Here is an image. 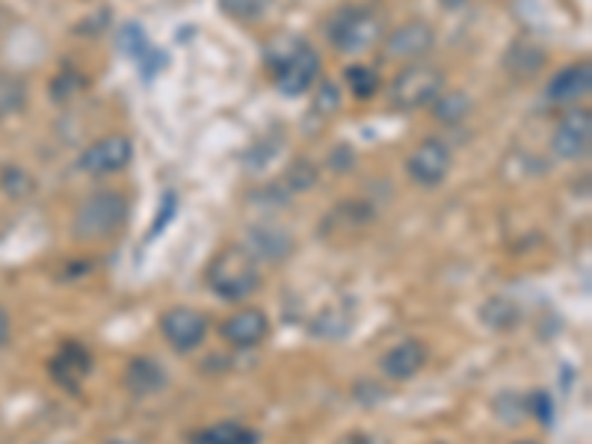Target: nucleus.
Returning a JSON list of instances; mask_svg holds the SVG:
<instances>
[{
  "label": "nucleus",
  "mask_w": 592,
  "mask_h": 444,
  "mask_svg": "<svg viewBox=\"0 0 592 444\" xmlns=\"http://www.w3.org/2000/svg\"><path fill=\"white\" fill-rule=\"evenodd\" d=\"M433 110H436V116L442 119V122H462L465 116L471 114V101L468 96H462V92H442V96L433 101Z\"/></svg>",
  "instance_id": "nucleus-21"
},
{
  "label": "nucleus",
  "mask_w": 592,
  "mask_h": 444,
  "mask_svg": "<svg viewBox=\"0 0 592 444\" xmlns=\"http://www.w3.org/2000/svg\"><path fill=\"white\" fill-rule=\"evenodd\" d=\"M219 335H223L228 347L253 349L258 344H264V338L270 335V320H267V314L262 308H244V312L231 314L219 326Z\"/></svg>",
  "instance_id": "nucleus-12"
},
{
  "label": "nucleus",
  "mask_w": 592,
  "mask_h": 444,
  "mask_svg": "<svg viewBox=\"0 0 592 444\" xmlns=\"http://www.w3.org/2000/svg\"><path fill=\"white\" fill-rule=\"evenodd\" d=\"M169 385V374L166 367L151 356H134L125 367V388L134 394V397H155Z\"/></svg>",
  "instance_id": "nucleus-14"
},
{
  "label": "nucleus",
  "mask_w": 592,
  "mask_h": 444,
  "mask_svg": "<svg viewBox=\"0 0 592 444\" xmlns=\"http://www.w3.org/2000/svg\"><path fill=\"white\" fill-rule=\"evenodd\" d=\"M160 335L175 353H193L208 335V317L190 305H175L160 314Z\"/></svg>",
  "instance_id": "nucleus-6"
},
{
  "label": "nucleus",
  "mask_w": 592,
  "mask_h": 444,
  "mask_svg": "<svg viewBox=\"0 0 592 444\" xmlns=\"http://www.w3.org/2000/svg\"><path fill=\"white\" fill-rule=\"evenodd\" d=\"M430 362V347L418 338H406L401 344H394L383 358H379V367L383 374L394 383H406V379H415V376L427 367Z\"/></svg>",
  "instance_id": "nucleus-11"
},
{
  "label": "nucleus",
  "mask_w": 592,
  "mask_h": 444,
  "mask_svg": "<svg viewBox=\"0 0 592 444\" xmlns=\"http://www.w3.org/2000/svg\"><path fill=\"white\" fill-rule=\"evenodd\" d=\"M175 217H178V196H175L172 190H166L164 199H160V214H157L155 226L148 228L146 240H151V237H157V235H164L166 226H169Z\"/></svg>",
  "instance_id": "nucleus-23"
},
{
  "label": "nucleus",
  "mask_w": 592,
  "mask_h": 444,
  "mask_svg": "<svg viewBox=\"0 0 592 444\" xmlns=\"http://www.w3.org/2000/svg\"><path fill=\"white\" fill-rule=\"evenodd\" d=\"M344 80H347L349 92H353L358 101L374 98L376 89H379V78H376V71L367 69V66H347V69H344Z\"/></svg>",
  "instance_id": "nucleus-20"
},
{
  "label": "nucleus",
  "mask_w": 592,
  "mask_h": 444,
  "mask_svg": "<svg viewBox=\"0 0 592 444\" xmlns=\"http://www.w3.org/2000/svg\"><path fill=\"white\" fill-rule=\"evenodd\" d=\"M436 444H444V442H436Z\"/></svg>",
  "instance_id": "nucleus-31"
},
{
  "label": "nucleus",
  "mask_w": 592,
  "mask_h": 444,
  "mask_svg": "<svg viewBox=\"0 0 592 444\" xmlns=\"http://www.w3.org/2000/svg\"><path fill=\"white\" fill-rule=\"evenodd\" d=\"M527 412H531L533 418L551 427V421H554V401H551L549 392H533L527 397Z\"/></svg>",
  "instance_id": "nucleus-24"
},
{
  "label": "nucleus",
  "mask_w": 592,
  "mask_h": 444,
  "mask_svg": "<svg viewBox=\"0 0 592 444\" xmlns=\"http://www.w3.org/2000/svg\"><path fill=\"white\" fill-rule=\"evenodd\" d=\"M27 105V83L18 75H0V122L21 114Z\"/></svg>",
  "instance_id": "nucleus-18"
},
{
  "label": "nucleus",
  "mask_w": 592,
  "mask_h": 444,
  "mask_svg": "<svg viewBox=\"0 0 592 444\" xmlns=\"http://www.w3.org/2000/svg\"><path fill=\"white\" fill-rule=\"evenodd\" d=\"M592 146V114L586 107H575L569 110L558 122V131L551 137V148L554 155L563 160H581L590 155Z\"/></svg>",
  "instance_id": "nucleus-8"
},
{
  "label": "nucleus",
  "mask_w": 592,
  "mask_h": 444,
  "mask_svg": "<svg viewBox=\"0 0 592 444\" xmlns=\"http://www.w3.org/2000/svg\"><path fill=\"white\" fill-rule=\"evenodd\" d=\"M116 42H119V51H122L128 60L137 62V66L146 60L148 53L155 51V48H151V42H148V36H146V30H142V24H125L122 30H119V39H116Z\"/></svg>",
  "instance_id": "nucleus-19"
},
{
  "label": "nucleus",
  "mask_w": 592,
  "mask_h": 444,
  "mask_svg": "<svg viewBox=\"0 0 592 444\" xmlns=\"http://www.w3.org/2000/svg\"><path fill=\"white\" fill-rule=\"evenodd\" d=\"M515 444H540V442H515Z\"/></svg>",
  "instance_id": "nucleus-30"
},
{
  "label": "nucleus",
  "mask_w": 592,
  "mask_h": 444,
  "mask_svg": "<svg viewBox=\"0 0 592 444\" xmlns=\"http://www.w3.org/2000/svg\"><path fill=\"white\" fill-rule=\"evenodd\" d=\"M451 148L444 146L442 140H436V137H427L424 142H418V148L406 160V172L421 187H438L451 172Z\"/></svg>",
  "instance_id": "nucleus-9"
},
{
  "label": "nucleus",
  "mask_w": 592,
  "mask_h": 444,
  "mask_svg": "<svg viewBox=\"0 0 592 444\" xmlns=\"http://www.w3.org/2000/svg\"><path fill=\"white\" fill-rule=\"evenodd\" d=\"M131 157H134V142L128 140V137H122V134H110L105 140L92 142V146L80 155L78 166L87 175L101 178V175L125 169V166L131 164Z\"/></svg>",
  "instance_id": "nucleus-10"
},
{
  "label": "nucleus",
  "mask_w": 592,
  "mask_h": 444,
  "mask_svg": "<svg viewBox=\"0 0 592 444\" xmlns=\"http://www.w3.org/2000/svg\"><path fill=\"white\" fill-rule=\"evenodd\" d=\"M290 249H294L290 237L285 235V231H279V228H273V231L255 228L253 231V249H249V253H253L255 258H258V255H264V258L282 262L285 255H290Z\"/></svg>",
  "instance_id": "nucleus-17"
},
{
  "label": "nucleus",
  "mask_w": 592,
  "mask_h": 444,
  "mask_svg": "<svg viewBox=\"0 0 592 444\" xmlns=\"http://www.w3.org/2000/svg\"><path fill=\"white\" fill-rule=\"evenodd\" d=\"M7 338H9V314L0 308V347L7 344Z\"/></svg>",
  "instance_id": "nucleus-28"
},
{
  "label": "nucleus",
  "mask_w": 592,
  "mask_h": 444,
  "mask_svg": "<svg viewBox=\"0 0 592 444\" xmlns=\"http://www.w3.org/2000/svg\"><path fill=\"white\" fill-rule=\"evenodd\" d=\"M270 7L273 0H219V9L237 21H258L262 16H267Z\"/></svg>",
  "instance_id": "nucleus-22"
},
{
  "label": "nucleus",
  "mask_w": 592,
  "mask_h": 444,
  "mask_svg": "<svg viewBox=\"0 0 592 444\" xmlns=\"http://www.w3.org/2000/svg\"><path fill=\"white\" fill-rule=\"evenodd\" d=\"M288 181H290V187H294V190L299 193V190H308V187H312V184L317 181V175H314L312 164H305V160H299V164H296L294 169H290Z\"/></svg>",
  "instance_id": "nucleus-25"
},
{
  "label": "nucleus",
  "mask_w": 592,
  "mask_h": 444,
  "mask_svg": "<svg viewBox=\"0 0 592 444\" xmlns=\"http://www.w3.org/2000/svg\"><path fill=\"white\" fill-rule=\"evenodd\" d=\"M329 42L344 53H358L376 45L383 36V21L374 9L367 7H341L326 24Z\"/></svg>",
  "instance_id": "nucleus-4"
},
{
  "label": "nucleus",
  "mask_w": 592,
  "mask_h": 444,
  "mask_svg": "<svg viewBox=\"0 0 592 444\" xmlns=\"http://www.w3.org/2000/svg\"><path fill=\"white\" fill-rule=\"evenodd\" d=\"M444 75L427 62H410L406 69L394 75L392 89H388V101L397 110H421L430 107L442 96Z\"/></svg>",
  "instance_id": "nucleus-5"
},
{
  "label": "nucleus",
  "mask_w": 592,
  "mask_h": 444,
  "mask_svg": "<svg viewBox=\"0 0 592 444\" xmlns=\"http://www.w3.org/2000/svg\"><path fill=\"white\" fill-rule=\"evenodd\" d=\"M462 3H465V0H442V7H447V9H456V7H462Z\"/></svg>",
  "instance_id": "nucleus-29"
},
{
  "label": "nucleus",
  "mask_w": 592,
  "mask_h": 444,
  "mask_svg": "<svg viewBox=\"0 0 592 444\" xmlns=\"http://www.w3.org/2000/svg\"><path fill=\"white\" fill-rule=\"evenodd\" d=\"M433 42H436V33H433V27L427 21H406V24H401L388 36L385 53L394 57V60L415 62L433 48Z\"/></svg>",
  "instance_id": "nucleus-13"
},
{
  "label": "nucleus",
  "mask_w": 592,
  "mask_h": 444,
  "mask_svg": "<svg viewBox=\"0 0 592 444\" xmlns=\"http://www.w3.org/2000/svg\"><path fill=\"white\" fill-rule=\"evenodd\" d=\"M125 219H128V201H125L122 193L105 190L89 196L80 205L71 231L78 240H87V244L89 240H107L125 226Z\"/></svg>",
  "instance_id": "nucleus-3"
},
{
  "label": "nucleus",
  "mask_w": 592,
  "mask_h": 444,
  "mask_svg": "<svg viewBox=\"0 0 592 444\" xmlns=\"http://www.w3.org/2000/svg\"><path fill=\"white\" fill-rule=\"evenodd\" d=\"M208 288L226 299V303H240L249 299L255 290L262 288V270H258V258L249 253V246H226L219 249L208 264Z\"/></svg>",
  "instance_id": "nucleus-2"
},
{
  "label": "nucleus",
  "mask_w": 592,
  "mask_h": 444,
  "mask_svg": "<svg viewBox=\"0 0 592 444\" xmlns=\"http://www.w3.org/2000/svg\"><path fill=\"white\" fill-rule=\"evenodd\" d=\"M193 444H258V433L237 421H223L193 436Z\"/></svg>",
  "instance_id": "nucleus-16"
},
{
  "label": "nucleus",
  "mask_w": 592,
  "mask_h": 444,
  "mask_svg": "<svg viewBox=\"0 0 592 444\" xmlns=\"http://www.w3.org/2000/svg\"><path fill=\"white\" fill-rule=\"evenodd\" d=\"M267 66L273 69V80L282 96H303L314 87V80L320 75V57L312 45L296 36H279L267 48Z\"/></svg>",
  "instance_id": "nucleus-1"
},
{
  "label": "nucleus",
  "mask_w": 592,
  "mask_h": 444,
  "mask_svg": "<svg viewBox=\"0 0 592 444\" xmlns=\"http://www.w3.org/2000/svg\"><path fill=\"white\" fill-rule=\"evenodd\" d=\"M344 444H385V442L379 436H374V433H349Z\"/></svg>",
  "instance_id": "nucleus-27"
},
{
  "label": "nucleus",
  "mask_w": 592,
  "mask_h": 444,
  "mask_svg": "<svg viewBox=\"0 0 592 444\" xmlns=\"http://www.w3.org/2000/svg\"><path fill=\"white\" fill-rule=\"evenodd\" d=\"M592 89V62L581 60L572 62L566 69H560L554 78L549 80V98L558 105L566 101H578V98L590 96Z\"/></svg>",
  "instance_id": "nucleus-15"
},
{
  "label": "nucleus",
  "mask_w": 592,
  "mask_h": 444,
  "mask_svg": "<svg viewBox=\"0 0 592 444\" xmlns=\"http://www.w3.org/2000/svg\"><path fill=\"white\" fill-rule=\"evenodd\" d=\"M326 110V114H332L335 107H338V92H335V87L332 83H323V92L317 96V110Z\"/></svg>",
  "instance_id": "nucleus-26"
},
{
  "label": "nucleus",
  "mask_w": 592,
  "mask_h": 444,
  "mask_svg": "<svg viewBox=\"0 0 592 444\" xmlns=\"http://www.w3.org/2000/svg\"><path fill=\"white\" fill-rule=\"evenodd\" d=\"M48 371H51V379L60 388H66L69 394H78L89 379V374H92V353L80 341H62L51 362H48Z\"/></svg>",
  "instance_id": "nucleus-7"
}]
</instances>
